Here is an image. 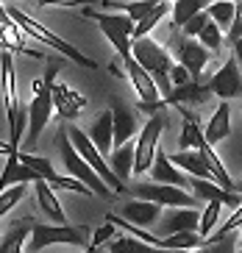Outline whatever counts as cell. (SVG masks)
<instances>
[{
	"label": "cell",
	"instance_id": "cell-1",
	"mask_svg": "<svg viewBox=\"0 0 242 253\" xmlns=\"http://www.w3.org/2000/svg\"><path fill=\"white\" fill-rule=\"evenodd\" d=\"M61 64L64 61H50L48 70H45L42 78L31 84V103H28V145L31 148H37L39 142V134L45 131V126L50 123L53 117V81H56V75H59Z\"/></svg>",
	"mask_w": 242,
	"mask_h": 253
},
{
	"label": "cell",
	"instance_id": "cell-2",
	"mask_svg": "<svg viewBox=\"0 0 242 253\" xmlns=\"http://www.w3.org/2000/svg\"><path fill=\"white\" fill-rule=\"evenodd\" d=\"M0 84H3V109H6V123L8 131H11V145L20 148L22 131L28 126V109H22L20 95H17V73L11 50L0 53Z\"/></svg>",
	"mask_w": 242,
	"mask_h": 253
},
{
	"label": "cell",
	"instance_id": "cell-3",
	"mask_svg": "<svg viewBox=\"0 0 242 253\" xmlns=\"http://www.w3.org/2000/svg\"><path fill=\"white\" fill-rule=\"evenodd\" d=\"M50 245H73V248H89V228L87 225H70V223H34L31 237L25 239L22 251L39 253L48 251Z\"/></svg>",
	"mask_w": 242,
	"mask_h": 253
},
{
	"label": "cell",
	"instance_id": "cell-4",
	"mask_svg": "<svg viewBox=\"0 0 242 253\" xmlns=\"http://www.w3.org/2000/svg\"><path fill=\"white\" fill-rule=\"evenodd\" d=\"M56 148H59L61 162H64V167H67L70 175H75L78 181H84V184L92 189V195H100L103 201H114V189H111V186L95 172V167H92V164H89L87 159L75 150V145L70 142L67 128H61L59 134H56Z\"/></svg>",
	"mask_w": 242,
	"mask_h": 253
},
{
	"label": "cell",
	"instance_id": "cell-5",
	"mask_svg": "<svg viewBox=\"0 0 242 253\" xmlns=\"http://www.w3.org/2000/svg\"><path fill=\"white\" fill-rule=\"evenodd\" d=\"M8 14H11V20H14L17 25H20L22 31H25V37H31V39H37V42H45L48 47H53V50H59L64 59H70V61H75V64H81V67H87V70H97V61H92L89 56H84V53L78 50V47H73L70 42H64V39L59 37V34H53L50 28H45V25H39L37 20H31L25 11H20L17 6H11L8 3Z\"/></svg>",
	"mask_w": 242,
	"mask_h": 253
},
{
	"label": "cell",
	"instance_id": "cell-6",
	"mask_svg": "<svg viewBox=\"0 0 242 253\" xmlns=\"http://www.w3.org/2000/svg\"><path fill=\"white\" fill-rule=\"evenodd\" d=\"M131 53H134V59L140 61L150 75H153V81H156V86H159L161 97H167L170 89H173V84H170V67H173L170 53L164 50V47H161L150 34L134 39V42H131Z\"/></svg>",
	"mask_w": 242,
	"mask_h": 253
},
{
	"label": "cell",
	"instance_id": "cell-7",
	"mask_svg": "<svg viewBox=\"0 0 242 253\" xmlns=\"http://www.w3.org/2000/svg\"><path fill=\"white\" fill-rule=\"evenodd\" d=\"M84 17L87 20H95L100 25V31L106 34L114 50L120 56H128L131 53V42H134V20L123 11H109V8H92V6H84Z\"/></svg>",
	"mask_w": 242,
	"mask_h": 253
},
{
	"label": "cell",
	"instance_id": "cell-8",
	"mask_svg": "<svg viewBox=\"0 0 242 253\" xmlns=\"http://www.w3.org/2000/svg\"><path fill=\"white\" fill-rule=\"evenodd\" d=\"M67 134H70V142L75 145V150H78L81 156H84L89 164H92V167H95V172L111 186V189H114V195H117V192H125V181L114 175L111 164L103 159V153L95 148V142L89 139V134H84L78 126H67Z\"/></svg>",
	"mask_w": 242,
	"mask_h": 253
},
{
	"label": "cell",
	"instance_id": "cell-9",
	"mask_svg": "<svg viewBox=\"0 0 242 253\" xmlns=\"http://www.w3.org/2000/svg\"><path fill=\"white\" fill-rule=\"evenodd\" d=\"M137 198H147V201H156L161 206H198V198L192 195L190 189L176 184H161V181H142L131 189Z\"/></svg>",
	"mask_w": 242,
	"mask_h": 253
},
{
	"label": "cell",
	"instance_id": "cell-10",
	"mask_svg": "<svg viewBox=\"0 0 242 253\" xmlns=\"http://www.w3.org/2000/svg\"><path fill=\"white\" fill-rule=\"evenodd\" d=\"M161 131H164V117L156 112V114H150V120L145 123V128L140 131V139H137V150H134V172H137V175L150 170L156 148H159Z\"/></svg>",
	"mask_w": 242,
	"mask_h": 253
},
{
	"label": "cell",
	"instance_id": "cell-11",
	"mask_svg": "<svg viewBox=\"0 0 242 253\" xmlns=\"http://www.w3.org/2000/svg\"><path fill=\"white\" fill-rule=\"evenodd\" d=\"M123 64H125V75H128L131 86L137 89V95H140V103H159L161 92H159V86H156L153 75H150L140 61L134 59V53L123 56Z\"/></svg>",
	"mask_w": 242,
	"mask_h": 253
},
{
	"label": "cell",
	"instance_id": "cell-12",
	"mask_svg": "<svg viewBox=\"0 0 242 253\" xmlns=\"http://www.w3.org/2000/svg\"><path fill=\"white\" fill-rule=\"evenodd\" d=\"M190 192L198 198V201H223V206L237 209L242 203L240 192L237 189H226L217 181L212 178H200V175H190Z\"/></svg>",
	"mask_w": 242,
	"mask_h": 253
},
{
	"label": "cell",
	"instance_id": "cell-13",
	"mask_svg": "<svg viewBox=\"0 0 242 253\" xmlns=\"http://www.w3.org/2000/svg\"><path fill=\"white\" fill-rule=\"evenodd\" d=\"M212 95L223 97V100H231V97H240L242 95V75H240V61L237 59H228L217 73L212 75Z\"/></svg>",
	"mask_w": 242,
	"mask_h": 253
},
{
	"label": "cell",
	"instance_id": "cell-14",
	"mask_svg": "<svg viewBox=\"0 0 242 253\" xmlns=\"http://www.w3.org/2000/svg\"><path fill=\"white\" fill-rule=\"evenodd\" d=\"M200 225V211L198 206H170L167 217H159V237L176 234V231H198Z\"/></svg>",
	"mask_w": 242,
	"mask_h": 253
},
{
	"label": "cell",
	"instance_id": "cell-15",
	"mask_svg": "<svg viewBox=\"0 0 242 253\" xmlns=\"http://www.w3.org/2000/svg\"><path fill=\"white\" fill-rule=\"evenodd\" d=\"M178 59L187 70H190V78L192 81H200V75H203L206 64L212 59V50L203 47L200 42H192V37H184L178 42Z\"/></svg>",
	"mask_w": 242,
	"mask_h": 253
},
{
	"label": "cell",
	"instance_id": "cell-16",
	"mask_svg": "<svg viewBox=\"0 0 242 253\" xmlns=\"http://www.w3.org/2000/svg\"><path fill=\"white\" fill-rule=\"evenodd\" d=\"M111 123H114V145H123V142L134 139V134L140 131L134 109L125 100H120V97L111 100Z\"/></svg>",
	"mask_w": 242,
	"mask_h": 253
},
{
	"label": "cell",
	"instance_id": "cell-17",
	"mask_svg": "<svg viewBox=\"0 0 242 253\" xmlns=\"http://www.w3.org/2000/svg\"><path fill=\"white\" fill-rule=\"evenodd\" d=\"M212 97V86H209V81H187V84H181V86H173L170 89V95L167 97H161L164 103H170V106H200V103H206Z\"/></svg>",
	"mask_w": 242,
	"mask_h": 253
},
{
	"label": "cell",
	"instance_id": "cell-18",
	"mask_svg": "<svg viewBox=\"0 0 242 253\" xmlns=\"http://www.w3.org/2000/svg\"><path fill=\"white\" fill-rule=\"evenodd\" d=\"M150 181H161V184H176V186L190 189V175H187L184 170H178L176 164L170 162V153H167V150H159V148H156L153 164H150Z\"/></svg>",
	"mask_w": 242,
	"mask_h": 253
},
{
	"label": "cell",
	"instance_id": "cell-19",
	"mask_svg": "<svg viewBox=\"0 0 242 253\" xmlns=\"http://www.w3.org/2000/svg\"><path fill=\"white\" fill-rule=\"evenodd\" d=\"M123 217L131 220V223L142 225V228H153L161 217V203L147 201V198H140V201H131L123 206Z\"/></svg>",
	"mask_w": 242,
	"mask_h": 253
},
{
	"label": "cell",
	"instance_id": "cell-20",
	"mask_svg": "<svg viewBox=\"0 0 242 253\" xmlns=\"http://www.w3.org/2000/svg\"><path fill=\"white\" fill-rule=\"evenodd\" d=\"M31 231H34V220L31 217L14 220V223L0 234V253H20L25 248V239L31 237Z\"/></svg>",
	"mask_w": 242,
	"mask_h": 253
},
{
	"label": "cell",
	"instance_id": "cell-21",
	"mask_svg": "<svg viewBox=\"0 0 242 253\" xmlns=\"http://www.w3.org/2000/svg\"><path fill=\"white\" fill-rule=\"evenodd\" d=\"M34 195H37V201H39V209L50 217L53 223H67V214H64V209H61L59 198H56V189L45 178L34 181Z\"/></svg>",
	"mask_w": 242,
	"mask_h": 253
},
{
	"label": "cell",
	"instance_id": "cell-22",
	"mask_svg": "<svg viewBox=\"0 0 242 253\" xmlns=\"http://www.w3.org/2000/svg\"><path fill=\"white\" fill-rule=\"evenodd\" d=\"M228 134H231V106H228V100H223V103L217 106V112L212 114V120L206 123L203 136H206L209 145H217V142H223Z\"/></svg>",
	"mask_w": 242,
	"mask_h": 253
},
{
	"label": "cell",
	"instance_id": "cell-23",
	"mask_svg": "<svg viewBox=\"0 0 242 253\" xmlns=\"http://www.w3.org/2000/svg\"><path fill=\"white\" fill-rule=\"evenodd\" d=\"M178 109V114L184 117V126H181V136H178V148H184V150H190V148H200L206 142V136H203V128H200V123H198V117L190 112V109H184L181 103L176 106Z\"/></svg>",
	"mask_w": 242,
	"mask_h": 253
},
{
	"label": "cell",
	"instance_id": "cell-24",
	"mask_svg": "<svg viewBox=\"0 0 242 253\" xmlns=\"http://www.w3.org/2000/svg\"><path fill=\"white\" fill-rule=\"evenodd\" d=\"M159 248L161 251H200L206 248V237L200 231H176V234H164Z\"/></svg>",
	"mask_w": 242,
	"mask_h": 253
},
{
	"label": "cell",
	"instance_id": "cell-25",
	"mask_svg": "<svg viewBox=\"0 0 242 253\" xmlns=\"http://www.w3.org/2000/svg\"><path fill=\"white\" fill-rule=\"evenodd\" d=\"M53 106H56V112H59L61 117H78V114L84 112L87 100L78 97L75 92H70L64 84L53 81Z\"/></svg>",
	"mask_w": 242,
	"mask_h": 253
},
{
	"label": "cell",
	"instance_id": "cell-26",
	"mask_svg": "<svg viewBox=\"0 0 242 253\" xmlns=\"http://www.w3.org/2000/svg\"><path fill=\"white\" fill-rule=\"evenodd\" d=\"M89 139L95 142V148L100 153H111L114 148V123H111V109L103 112L100 117H95L92 128H89Z\"/></svg>",
	"mask_w": 242,
	"mask_h": 253
},
{
	"label": "cell",
	"instance_id": "cell-27",
	"mask_svg": "<svg viewBox=\"0 0 242 253\" xmlns=\"http://www.w3.org/2000/svg\"><path fill=\"white\" fill-rule=\"evenodd\" d=\"M170 162L176 164L178 170H184L187 175H200V178H212V172H209V167H206L203 156H200L198 148H190L181 153H170Z\"/></svg>",
	"mask_w": 242,
	"mask_h": 253
},
{
	"label": "cell",
	"instance_id": "cell-28",
	"mask_svg": "<svg viewBox=\"0 0 242 253\" xmlns=\"http://www.w3.org/2000/svg\"><path fill=\"white\" fill-rule=\"evenodd\" d=\"M134 150H137V142H123V145H114V150L109 153V164L117 178H131L134 175Z\"/></svg>",
	"mask_w": 242,
	"mask_h": 253
},
{
	"label": "cell",
	"instance_id": "cell-29",
	"mask_svg": "<svg viewBox=\"0 0 242 253\" xmlns=\"http://www.w3.org/2000/svg\"><path fill=\"white\" fill-rule=\"evenodd\" d=\"M159 0H100V8H109V11H123V14H128L134 20V23H140L142 17L150 11V8L156 6Z\"/></svg>",
	"mask_w": 242,
	"mask_h": 253
},
{
	"label": "cell",
	"instance_id": "cell-30",
	"mask_svg": "<svg viewBox=\"0 0 242 253\" xmlns=\"http://www.w3.org/2000/svg\"><path fill=\"white\" fill-rule=\"evenodd\" d=\"M103 251H109V253H150V251H159V248H153V245H147L145 239H140V237H111L106 245H103Z\"/></svg>",
	"mask_w": 242,
	"mask_h": 253
},
{
	"label": "cell",
	"instance_id": "cell-31",
	"mask_svg": "<svg viewBox=\"0 0 242 253\" xmlns=\"http://www.w3.org/2000/svg\"><path fill=\"white\" fill-rule=\"evenodd\" d=\"M209 3H212V0H176L173 8H170V14H173V25H176V28H184V23H187L190 17H195L198 11H203Z\"/></svg>",
	"mask_w": 242,
	"mask_h": 253
},
{
	"label": "cell",
	"instance_id": "cell-32",
	"mask_svg": "<svg viewBox=\"0 0 242 253\" xmlns=\"http://www.w3.org/2000/svg\"><path fill=\"white\" fill-rule=\"evenodd\" d=\"M167 11H170L167 0H159V3H156V6L150 8L145 17H142L140 23L134 25V39H137V37H145V34H150V31L159 25V20H164V17H167Z\"/></svg>",
	"mask_w": 242,
	"mask_h": 253
},
{
	"label": "cell",
	"instance_id": "cell-33",
	"mask_svg": "<svg viewBox=\"0 0 242 253\" xmlns=\"http://www.w3.org/2000/svg\"><path fill=\"white\" fill-rule=\"evenodd\" d=\"M234 8H237L234 0H212V3L206 6V11H209V17H212L214 23L220 25V31H226V34H228L231 20H234Z\"/></svg>",
	"mask_w": 242,
	"mask_h": 253
},
{
	"label": "cell",
	"instance_id": "cell-34",
	"mask_svg": "<svg viewBox=\"0 0 242 253\" xmlns=\"http://www.w3.org/2000/svg\"><path fill=\"white\" fill-rule=\"evenodd\" d=\"M25 195H28V184H25V181L6 186V189L0 192V217H6L8 211H11V209H14L22 198H25Z\"/></svg>",
	"mask_w": 242,
	"mask_h": 253
},
{
	"label": "cell",
	"instance_id": "cell-35",
	"mask_svg": "<svg viewBox=\"0 0 242 253\" xmlns=\"http://www.w3.org/2000/svg\"><path fill=\"white\" fill-rule=\"evenodd\" d=\"M198 42H200L203 47H209L212 53H217V50L223 47V31H220V25L214 23L212 17H209V23L203 25V31L198 34Z\"/></svg>",
	"mask_w": 242,
	"mask_h": 253
},
{
	"label": "cell",
	"instance_id": "cell-36",
	"mask_svg": "<svg viewBox=\"0 0 242 253\" xmlns=\"http://www.w3.org/2000/svg\"><path fill=\"white\" fill-rule=\"evenodd\" d=\"M220 206H223V201H206V211L200 214V225H198V231L203 237H209L214 231V225L220 220Z\"/></svg>",
	"mask_w": 242,
	"mask_h": 253
},
{
	"label": "cell",
	"instance_id": "cell-37",
	"mask_svg": "<svg viewBox=\"0 0 242 253\" xmlns=\"http://www.w3.org/2000/svg\"><path fill=\"white\" fill-rule=\"evenodd\" d=\"M114 234H117V225L106 220V225H103V228H97L95 234H92V239H89V248H87V251H89V253L100 251V248L106 245V242H109V239L114 237Z\"/></svg>",
	"mask_w": 242,
	"mask_h": 253
},
{
	"label": "cell",
	"instance_id": "cell-38",
	"mask_svg": "<svg viewBox=\"0 0 242 253\" xmlns=\"http://www.w3.org/2000/svg\"><path fill=\"white\" fill-rule=\"evenodd\" d=\"M206 23H209V11L203 8V11H198L195 17H190V20L184 23V28H181V31H184V37H198L200 31H203Z\"/></svg>",
	"mask_w": 242,
	"mask_h": 253
},
{
	"label": "cell",
	"instance_id": "cell-39",
	"mask_svg": "<svg viewBox=\"0 0 242 253\" xmlns=\"http://www.w3.org/2000/svg\"><path fill=\"white\" fill-rule=\"evenodd\" d=\"M37 6H56V8H84L92 6V0H34Z\"/></svg>",
	"mask_w": 242,
	"mask_h": 253
},
{
	"label": "cell",
	"instance_id": "cell-40",
	"mask_svg": "<svg viewBox=\"0 0 242 253\" xmlns=\"http://www.w3.org/2000/svg\"><path fill=\"white\" fill-rule=\"evenodd\" d=\"M242 37V0H237V8H234V20H231V28H228V42Z\"/></svg>",
	"mask_w": 242,
	"mask_h": 253
},
{
	"label": "cell",
	"instance_id": "cell-41",
	"mask_svg": "<svg viewBox=\"0 0 242 253\" xmlns=\"http://www.w3.org/2000/svg\"><path fill=\"white\" fill-rule=\"evenodd\" d=\"M187 81H190V70L184 67L181 61L173 64V67H170V84H173V86H181V84H187Z\"/></svg>",
	"mask_w": 242,
	"mask_h": 253
},
{
	"label": "cell",
	"instance_id": "cell-42",
	"mask_svg": "<svg viewBox=\"0 0 242 253\" xmlns=\"http://www.w3.org/2000/svg\"><path fill=\"white\" fill-rule=\"evenodd\" d=\"M6 23H14V20H11V14H8V8L0 3V25H6Z\"/></svg>",
	"mask_w": 242,
	"mask_h": 253
},
{
	"label": "cell",
	"instance_id": "cell-43",
	"mask_svg": "<svg viewBox=\"0 0 242 253\" xmlns=\"http://www.w3.org/2000/svg\"><path fill=\"white\" fill-rule=\"evenodd\" d=\"M231 45H234V56H237V61H240V67H242V37L234 39Z\"/></svg>",
	"mask_w": 242,
	"mask_h": 253
},
{
	"label": "cell",
	"instance_id": "cell-44",
	"mask_svg": "<svg viewBox=\"0 0 242 253\" xmlns=\"http://www.w3.org/2000/svg\"><path fill=\"white\" fill-rule=\"evenodd\" d=\"M234 189H237V192L242 195V181H240V184H234Z\"/></svg>",
	"mask_w": 242,
	"mask_h": 253
},
{
	"label": "cell",
	"instance_id": "cell-45",
	"mask_svg": "<svg viewBox=\"0 0 242 253\" xmlns=\"http://www.w3.org/2000/svg\"><path fill=\"white\" fill-rule=\"evenodd\" d=\"M240 251H242V242H240Z\"/></svg>",
	"mask_w": 242,
	"mask_h": 253
},
{
	"label": "cell",
	"instance_id": "cell-46",
	"mask_svg": "<svg viewBox=\"0 0 242 253\" xmlns=\"http://www.w3.org/2000/svg\"><path fill=\"white\" fill-rule=\"evenodd\" d=\"M240 228H242V225H240Z\"/></svg>",
	"mask_w": 242,
	"mask_h": 253
},
{
	"label": "cell",
	"instance_id": "cell-47",
	"mask_svg": "<svg viewBox=\"0 0 242 253\" xmlns=\"http://www.w3.org/2000/svg\"><path fill=\"white\" fill-rule=\"evenodd\" d=\"M234 3H237V0H234Z\"/></svg>",
	"mask_w": 242,
	"mask_h": 253
}]
</instances>
